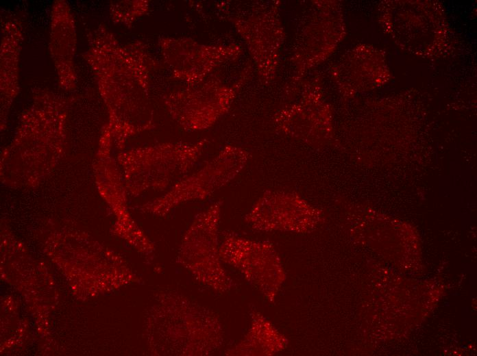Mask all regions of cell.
<instances>
[{"mask_svg":"<svg viewBox=\"0 0 477 356\" xmlns=\"http://www.w3.org/2000/svg\"><path fill=\"white\" fill-rule=\"evenodd\" d=\"M160 298L159 351L164 355H207L220 344L221 328L215 314L178 292Z\"/></svg>","mask_w":477,"mask_h":356,"instance_id":"1","label":"cell"},{"mask_svg":"<svg viewBox=\"0 0 477 356\" xmlns=\"http://www.w3.org/2000/svg\"><path fill=\"white\" fill-rule=\"evenodd\" d=\"M207 142L202 139L193 144L168 142L123 155L121 161L129 188L139 192L148 188L173 186L196 164Z\"/></svg>","mask_w":477,"mask_h":356,"instance_id":"2","label":"cell"},{"mask_svg":"<svg viewBox=\"0 0 477 356\" xmlns=\"http://www.w3.org/2000/svg\"><path fill=\"white\" fill-rule=\"evenodd\" d=\"M221 202L199 213L186 230L176 261L201 283L225 290L230 281L221 266L217 230Z\"/></svg>","mask_w":477,"mask_h":356,"instance_id":"3","label":"cell"},{"mask_svg":"<svg viewBox=\"0 0 477 356\" xmlns=\"http://www.w3.org/2000/svg\"><path fill=\"white\" fill-rule=\"evenodd\" d=\"M247 159L248 153L244 150L226 147L198 171L175 183L164 196L147 205V209L164 216L183 203L204 200L233 179Z\"/></svg>","mask_w":477,"mask_h":356,"instance_id":"4","label":"cell"},{"mask_svg":"<svg viewBox=\"0 0 477 356\" xmlns=\"http://www.w3.org/2000/svg\"><path fill=\"white\" fill-rule=\"evenodd\" d=\"M230 97L214 90H184L165 99L167 110L184 130L195 131L208 128L228 107Z\"/></svg>","mask_w":477,"mask_h":356,"instance_id":"5","label":"cell"},{"mask_svg":"<svg viewBox=\"0 0 477 356\" xmlns=\"http://www.w3.org/2000/svg\"><path fill=\"white\" fill-rule=\"evenodd\" d=\"M172 40L180 51L167 52V62L178 77L190 83H198L202 80L214 64L212 60L211 47L198 44L191 40Z\"/></svg>","mask_w":477,"mask_h":356,"instance_id":"6","label":"cell"}]
</instances>
